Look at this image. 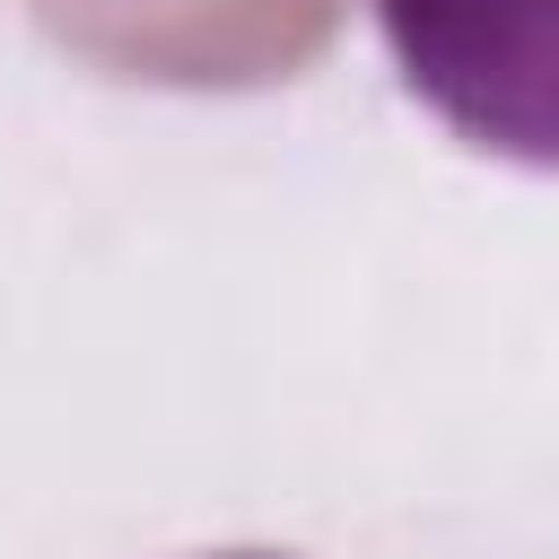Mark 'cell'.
I'll return each instance as SVG.
<instances>
[{
	"label": "cell",
	"mask_w": 559,
	"mask_h": 559,
	"mask_svg": "<svg viewBox=\"0 0 559 559\" xmlns=\"http://www.w3.org/2000/svg\"><path fill=\"white\" fill-rule=\"evenodd\" d=\"M376 26L454 140L559 175V0H376Z\"/></svg>",
	"instance_id": "1"
},
{
	"label": "cell",
	"mask_w": 559,
	"mask_h": 559,
	"mask_svg": "<svg viewBox=\"0 0 559 559\" xmlns=\"http://www.w3.org/2000/svg\"><path fill=\"white\" fill-rule=\"evenodd\" d=\"M218 559H280V550H218Z\"/></svg>",
	"instance_id": "2"
}]
</instances>
